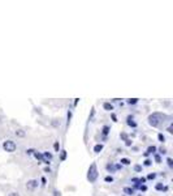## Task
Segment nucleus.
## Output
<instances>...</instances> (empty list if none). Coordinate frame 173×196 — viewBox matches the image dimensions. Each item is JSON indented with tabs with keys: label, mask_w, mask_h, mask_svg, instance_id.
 Here are the masks:
<instances>
[{
	"label": "nucleus",
	"mask_w": 173,
	"mask_h": 196,
	"mask_svg": "<svg viewBox=\"0 0 173 196\" xmlns=\"http://www.w3.org/2000/svg\"><path fill=\"white\" fill-rule=\"evenodd\" d=\"M87 179L94 183L98 179V169H96V164H91L90 169H89V174H87Z\"/></svg>",
	"instance_id": "f257e3e1"
},
{
	"label": "nucleus",
	"mask_w": 173,
	"mask_h": 196,
	"mask_svg": "<svg viewBox=\"0 0 173 196\" xmlns=\"http://www.w3.org/2000/svg\"><path fill=\"white\" fill-rule=\"evenodd\" d=\"M16 142L12 141V140H5L4 142H3V149L5 150V152L8 153H13L16 150Z\"/></svg>",
	"instance_id": "f03ea898"
},
{
	"label": "nucleus",
	"mask_w": 173,
	"mask_h": 196,
	"mask_svg": "<svg viewBox=\"0 0 173 196\" xmlns=\"http://www.w3.org/2000/svg\"><path fill=\"white\" fill-rule=\"evenodd\" d=\"M149 124L152 127H158L160 124V120H159V114H152L149 116Z\"/></svg>",
	"instance_id": "7ed1b4c3"
},
{
	"label": "nucleus",
	"mask_w": 173,
	"mask_h": 196,
	"mask_svg": "<svg viewBox=\"0 0 173 196\" xmlns=\"http://www.w3.org/2000/svg\"><path fill=\"white\" fill-rule=\"evenodd\" d=\"M37 187H38V180H37V179H30V180H27L26 188L29 190V191H34Z\"/></svg>",
	"instance_id": "20e7f679"
},
{
	"label": "nucleus",
	"mask_w": 173,
	"mask_h": 196,
	"mask_svg": "<svg viewBox=\"0 0 173 196\" xmlns=\"http://www.w3.org/2000/svg\"><path fill=\"white\" fill-rule=\"evenodd\" d=\"M42 157H43L42 162H44V164H47V165H48L50 162H51V159H52V154H51V153H48V152H43V153H42Z\"/></svg>",
	"instance_id": "39448f33"
},
{
	"label": "nucleus",
	"mask_w": 173,
	"mask_h": 196,
	"mask_svg": "<svg viewBox=\"0 0 173 196\" xmlns=\"http://www.w3.org/2000/svg\"><path fill=\"white\" fill-rule=\"evenodd\" d=\"M103 109L107 110V111H111V110H113V106L111 105L110 102H104V103H103Z\"/></svg>",
	"instance_id": "423d86ee"
},
{
	"label": "nucleus",
	"mask_w": 173,
	"mask_h": 196,
	"mask_svg": "<svg viewBox=\"0 0 173 196\" xmlns=\"http://www.w3.org/2000/svg\"><path fill=\"white\" fill-rule=\"evenodd\" d=\"M128 124L130 125V127H137V123L133 120V116H128Z\"/></svg>",
	"instance_id": "0eeeda50"
},
{
	"label": "nucleus",
	"mask_w": 173,
	"mask_h": 196,
	"mask_svg": "<svg viewBox=\"0 0 173 196\" xmlns=\"http://www.w3.org/2000/svg\"><path fill=\"white\" fill-rule=\"evenodd\" d=\"M103 150V145L102 144H96L95 147H94V152L95 153H100Z\"/></svg>",
	"instance_id": "6e6552de"
},
{
	"label": "nucleus",
	"mask_w": 173,
	"mask_h": 196,
	"mask_svg": "<svg viewBox=\"0 0 173 196\" xmlns=\"http://www.w3.org/2000/svg\"><path fill=\"white\" fill-rule=\"evenodd\" d=\"M155 188L158 190V191H161V190H164V191H167V187L164 186L163 183H158V184H156V186H155Z\"/></svg>",
	"instance_id": "1a4fd4ad"
},
{
	"label": "nucleus",
	"mask_w": 173,
	"mask_h": 196,
	"mask_svg": "<svg viewBox=\"0 0 173 196\" xmlns=\"http://www.w3.org/2000/svg\"><path fill=\"white\" fill-rule=\"evenodd\" d=\"M107 170H108V171H111V173H113L115 170H117V169H116V165H113V164H108V165H107Z\"/></svg>",
	"instance_id": "9d476101"
},
{
	"label": "nucleus",
	"mask_w": 173,
	"mask_h": 196,
	"mask_svg": "<svg viewBox=\"0 0 173 196\" xmlns=\"http://www.w3.org/2000/svg\"><path fill=\"white\" fill-rule=\"evenodd\" d=\"M124 192H125L126 195H133V194H134V190L130 188V187H125V188H124Z\"/></svg>",
	"instance_id": "9b49d317"
},
{
	"label": "nucleus",
	"mask_w": 173,
	"mask_h": 196,
	"mask_svg": "<svg viewBox=\"0 0 173 196\" xmlns=\"http://www.w3.org/2000/svg\"><path fill=\"white\" fill-rule=\"evenodd\" d=\"M25 131H22V130H17L16 131V136H18V137H25Z\"/></svg>",
	"instance_id": "f8f14e48"
},
{
	"label": "nucleus",
	"mask_w": 173,
	"mask_h": 196,
	"mask_svg": "<svg viewBox=\"0 0 173 196\" xmlns=\"http://www.w3.org/2000/svg\"><path fill=\"white\" fill-rule=\"evenodd\" d=\"M137 102H138V98H130V99H128V103H129V105H135Z\"/></svg>",
	"instance_id": "ddd939ff"
},
{
	"label": "nucleus",
	"mask_w": 173,
	"mask_h": 196,
	"mask_svg": "<svg viewBox=\"0 0 173 196\" xmlns=\"http://www.w3.org/2000/svg\"><path fill=\"white\" fill-rule=\"evenodd\" d=\"M35 157V158L37 159H39V161H42V159H43V157H42V153H38V152H34V154H33Z\"/></svg>",
	"instance_id": "4468645a"
},
{
	"label": "nucleus",
	"mask_w": 173,
	"mask_h": 196,
	"mask_svg": "<svg viewBox=\"0 0 173 196\" xmlns=\"http://www.w3.org/2000/svg\"><path fill=\"white\" fill-rule=\"evenodd\" d=\"M120 162H121V166H122V165H130V161L128 158H121V161H120Z\"/></svg>",
	"instance_id": "2eb2a0df"
},
{
	"label": "nucleus",
	"mask_w": 173,
	"mask_h": 196,
	"mask_svg": "<svg viewBox=\"0 0 173 196\" xmlns=\"http://www.w3.org/2000/svg\"><path fill=\"white\" fill-rule=\"evenodd\" d=\"M108 132H110V127H108V125H104V127H103V135H108Z\"/></svg>",
	"instance_id": "dca6fc26"
},
{
	"label": "nucleus",
	"mask_w": 173,
	"mask_h": 196,
	"mask_svg": "<svg viewBox=\"0 0 173 196\" xmlns=\"http://www.w3.org/2000/svg\"><path fill=\"white\" fill-rule=\"evenodd\" d=\"M155 150H156V147H154V145H152V147H150L149 149H147V153H155Z\"/></svg>",
	"instance_id": "f3484780"
},
{
	"label": "nucleus",
	"mask_w": 173,
	"mask_h": 196,
	"mask_svg": "<svg viewBox=\"0 0 173 196\" xmlns=\"http://www.w3.org/2000/svg\"><path fill=\"white\" fill-rule=\"evenodd\" d=\"M158 137H159V140H160L161 142H164V141H165V136H164L163 133H159V135H158Z\"/></svg>",
	"instance_id": "a211bd4d"
},
{
	"label": "nucleus",
	"mask_w": 173,
	"mask_h": 196,
	"mask_svg": "<svg viewBox=\"0 0 173 196\" xmlns=\"http://www.w3.org/2000/svg\"><path fill=\"white\" fill-rule=\"evenodd\" d=\"M54 148H55V150H56V152H59V150H60V144H59V141H56L54 144Z\"/></svg>",
	"instance_id": "6ab92c4d"
},
{
	"label": "nucleus",
	"mask_w": 173,
	"mask_h": 196,
	"mask_svg": "<svg viewBox=\"0 0 173 196\" xmlns=\"http://www.w3.org/2000/svg\"><path fill=\"white\" fill-rule=\"evenodd\" d=\"M104 180H105V182H113V176H112V175L105 176V178H104Z\"/></svg>",
	"instance_id": "aec40b11"
},
{
	"label": "nucleus",
	"mask_w": 173,
	"mask_h": 196,
	"mask_svg": "<svg viewBox=\"0 0 173 196\" xmlns=\"http://www.w3.org/2000/svg\"><path fill=\"white\" fill-rule=\"evenodd\" d=\"M167 164H168L169 167H173V161H172V158H167Z\"/></svg>",
	"instance_id": "412c9836"
},
{
	"label": "nucleus",
	"mask_w": 173,
	"mask_h": 196,
	"mask_svg": "<svg viewBox=\"0 0 173 196\" xmlns=\"http://www.w3.org/2000/svg\"><path fill=\"white\" fill-rule=\"evenodd\" d=\"M65 157H66V152H65V150H63V152H61V157H60L61 161H64V159H65Z\"/></svg>",
	"instance_id": "4be33fe9"
},
{
	"label": "nucleus",
	"mask_w": 173,
	"mask_h": 196,
	"mask_svg": "<svg viewBox=\"0 0 173 196\" xmlns=\"http://www.w3.org/2000/svg\"><path fill=\"white\" fill-rule=\"evenodd\" d=\"M151 164H152L151 159H146V161H144V166H151Z\"/></svg>",
	"instance_id": "5701e85b"
},
{
	"label": "nucleus",
	"mask_w": 173,
	"mask_h": 196,
	"mask_svg": "<svg viewBox=\"0 0 173 196\" xmlns=\"http://www.w3.org/2000/svg\"><path fill=\"white\" fill-rule=\"evenodd\" d=\"M34 152H35L34 149H27V150H26V153H27L29 156H33V154H34Z\"/></svg>",
	"instance_id": "b1692460"
},
{
	"label": "nucleus",
	"mask_w": 173,
	"mask_h": 196,
	"mask_svg": "<svg viewBox=\"0 0 173 196\" xmlns=\"http://www.w3.org/2000/svg\"><path fill=\"white\" fill-rule=\"evenodd\" d=\"M134 170H135V171H141V170H142V166H141V165H135V166H134Z\"/></svg>",
	"instance_id": "393cba45"
},
{
	"label": "nucleus",
	"mask_w": 173,
	"mask_h": 196,
	"mask_svg": "<svg viewBox=\"0 0 173 196\" xmlns=\"http://www.w3.org/2000/svg\"><path fill=\"white\" fill-rule=\"evenodd\" d=\"M8 196H21V195H20V194H18V192L13 191V192H10V194H9V195H8Z\"/></svg>",
	"instance_id": "a878e982"
},
{
	"label": "nucleus",
	"mask_w": 173,
	"mask_h": 196,
	"mask_svg": "<svg viewBox=\"0 0 173 196\" xmlns=\"http://www.w3.org/2000/svg\"><path fill=\"white\" fill-rule=\"evenodd\" d=\"M125 145H126V147H130V145H132V141H130L129 139H126L125 140Z\"/></svg>",
	"instance_id": "bb28decb"
},
{
	"label": "nucleus",
	"mask_w": 173,
	"mask_h": 196,
	"mask_svg": "<svg viewBox=\"0 0 173 196\" xmlns=\"http://www.w3.org/2000/svg\"><path fill=\"white\" fill-rule=\"evenodd\" d=\"M139 190H141V191H146L147 187L144 186V184H141V186H139Z\"/></svg>",
	"instance_id": "cd10ccee"
},
{
	"label": "nucleus",
	"mask_w": 173,
	"mask_h": 196,
	"mask_svg": "<svg viewBox=\"0 0 173 196\" xmlns=\"http://www.w3.org/2000/svg\"><path fill=\"white\" fill-rule=\"evenodd\" d=\"M155 161L156 162H160L161 161V158H160V156H159V154H155Z\"/></svg>",
	"instance_id": "c85d7f7f"
},
{
	"label": "nucleus",
	"mask_w": 173,
	"mask_h": 196,
	"mask_svg": "<svg viewBox=\"0 0 173 196\" xmlns=\"http://www.w3.org/2000/svg\"><path fill=\"white\" fill-rule=\"evenodd\" d=\"M160 153H161V154H165V153H167V149L161 147V148H160Z\"/></svg>",
	"instance_id": "c756f323"
},
{
	"label": "nucleus",
	"mask_w": 173,
	"mask_h": 196,
	"mask_svg": "<svg viewBox=\"0 0 173 196\" xmlns=\"http://www.w3.org/2000/svg\"><path fill=\"white\" fill-rule=\"evenodd\" d=\"M54 196H61L60 191H57V190H55V191H54Z\"/></svg>",
	"instance_id": "7c9ffc66"
},
{
	"label": "nucleus",
	"mask_w": 173,
	"mask_h": 196,
	"mask_svg": "<svg viewBox=\"0 0 173 196\" xmlns=\"http://www.w3.org/2000/svg\"><path fill=\"white\" fill-rule=\"evenodd\" d=\"M156 176V174H149V176H147V179H154Z\"/></svg>",
	"instance_id": "2f4dec72"
},
{
	"label": "nucleus",
	"mask_w": 173,
	"mask_h": 196,
	"mask_svg": "<svg viewBox=\"0 0 173 196\" xmlns=\"http://www.w3.org/2000/svg\"><path fill=\"white\" fill-rule=\"evenodd\" d=\"M167 131H168L169 133H173V128H172V125H169V127H168V130H167Z\"/></svg>",
	"instance_id": "473e14b6"
},
{
	"label": "nucleus",
	"mask_w": 173,
	"mask_h": 196,
	"mask_svg": "<svg viewBox=\"0 0 173 196\" xmlns=\"http://www.w3.org/2000/svg\"><path fill=\"white\" fill-rule=\"evenodd\" d=\"M144 182H146V178H141V179H139V184H141V183H144Z\"/></svg>",
	"instance_id": "72a5a7b5"
},
{
	"label": "nucleus",
	"mask_w": 173,
	"mask_h": 196,
	"mask_svg": "<svg viewBox=\"0 0 173 196\" xmlns=\"http://www.w3.org/2000/svg\"><path fill=\"white\" fill-rule=\"evenodd\" d=\"M121 137H122V139H124V140H126V139H128L126 133H121Z\"/></svg>",
	"instance_id": "f704fd0d"
},
{
	"label": "nucleus",
	"mask_w": 173,
	"mask_h": 196,
	"mask_svg": "<svg viewBox=\"0 0 173 196\" xmlns=\"http://www.w3.org/2000/svg\"><path fill=\"white\" fill-rule=\"evenodd\" d=\"M112 119H113V122H117V118H116L115 114H112Z\"/></svg>",
	"instance_id": "c9c22d12"
},
{
	"label": "nucleus",
	"mask_w": 173,
	"mask_h": 196,
	"mask_svg": "<svg viewBox=\"0 0 173 196\" xmlns=\"http://www.w3.org/2000/svg\"><path fill=\"white\" fill-rule=\"evenodd\" d=\"M44 171H46V173H50L51 170H50V167H46V169H44Z\"/></svg>",
	"instance_id": "e433bc0d"
},
{
	"label": "nucleus",
	"mask_w": 173,
	"mask_h": 196,
	"mask_svg": "<svg viewBox=\"0 0 173 196\" xmlns=\"http://www.w3.org/2000/svg\"><path fill=\"white\" fill-rule=\"evenodd\" d=\"M0 119H1V116H0ZM0 122H1V120H0Z\"/></svg>",
	"instance_id": "4c0bfd02"
},
{
	"label": "nucleus",
	"mask_w": 173,
	"mask_h": 196,
	"mask_svg": "<svg viewBox=\"0 0 173 196\" xmlns=\"http://www.w3.org/2000/svg\"><path fill=\"white\" fill-rule=\"evenodd\" d=\"M138 196H142V195H138Z\"/></svg>",
	"instance_id": "58836bf2"
}]
</instances>
